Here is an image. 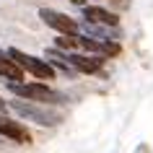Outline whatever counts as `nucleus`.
Here are the masks:
<instances>
[{"instance_id": "nucleus-1", "label": "nucleus", "mask_w": 153, "mask_h": 153, "mask_svg": "<svg viewBox=\"0 0 153 153\" xmlns=\"http://www.w3.org/2000/svg\"><path fill=\"white\" fill-rule=\"evenodd\" d=\"M8 109L16 112L21 120L34 122L39 127H57L62 122V114L57 112V109H52V106H47V104H34V101H24V99H10Z\"/></svg>"}, {"instance_id": "nucleus-2", "label": "nucleus", "mask_w": 153, "mask_h": 153, "mask_svg": "<svg viewBox=\"0 0 153 153\" xmlns=\"http://www.w3.org/2000/svg\"><path fill=\"white\" fill-rule=\"evenodd\" d=\"M8 86V91L13 94L16 99H24V101H34V104H68V96L65 94H60V91H55L52 86H47V83L42 81H34V83H5Z\"/></svg>"}, {"instance_id": "nucleus-3", "label": "nucleus", "mask_w": 153, "mask_h": 153, "mask_svg": "<svg viewBox=\"0 0 153 153\" xmlns=\"http://www.w3.org/2000/svg\"><path fill=\"white\" fill-rule=\"evenodd\" d=\"M5 55H8L24 73H31L36 81H42V83H44V81H55L57 70L47 62V60L34 57V55H26V52H21V49H16V47H8V49H5Z\"/></svg>"}, {"instance_id": "nucleus-4", "label": "nucleus", "mask_w": 153, "mask_h": 153, "mask_svg": "<svg viewBox=\"0 0 153 153\" xmlns=\"http://www.w3.org/2000/svg\"><path fill=\"white\" fill-rule=\"evenodd\" d=\"M39 18L49 29H55L57 34H62V36H78L81 29H78V21L70 18L68 13L62 10H55V8H39Z\"/></svg>"}, {"instance_id": "nucleus-5", "label": "nucleus", "mask_w": 153, "mask_h": 153, "mask_svg": "<svg viewBox=\"0 0 153 153\" xmlns=\"http://www.w3.org/2000/svg\"><path fill=\"white\" fill-rule=\"evenodd\" d=\"M68 62L75 73H83V75H94L104 68L106 57L99 55H86V52H68Z\"/></svg>"}, {"instance_id": "nucleus-6", "label": "nucleus", "mask_w": 153, "mask_h": 153, "mask_svg": "<svg viewBox=\"0 0 153 153\" xmlns=\"http://www.w3.org/2000/svg\"><path fill=\"white\" fill-rule=\"evenodd\" d=\"M81 13H83V21H88V24H101V26H112V29L120 26V16L101 8V5H83Z\"/></svg>"}, {"instance_id": "nucleus-7", "label": "nucleus", "mask_w": 153, "mask_h": 153, "mask_svg": "<svg viewBox=\"0 0 153 153\" xmlns=\"http://www.w3.org/2000/svg\"><path fill=\"white\" fill-rule=\"evenodd\" d=\"M24 75L26 73L10 60V57L5 55V49H3V52H0V78L5 83H24Z\"/></svg>"}, {"instance_id": "nucleus-8", "label": "nucleus", "mask_w": 153, "mask_h": 153, "mask_svg": "<svg viewBox=\"0 0 153 153\" xmlns=\"http://www.w3.org/2000/svg\"><path fill=\"white\" fill-rule=\"evenodd\" d=\"M55 49H60V52H75L78 49V36H62V34H57Z\"/></svg>"}, {"instance_id": "nucleus-9", "label": "nucleus", "mask_w": 153, "mask_h": 153, "mask_svg": "<svg viewBox=\"0 0 153 153\" xmlns=\"http://www.w3.org/2000/svg\"><path fill=\"white\" fill-rule=\"evenodd\" d=\"M0 114H8V104H5V99L0 96Z\"/></svg>"}, {"instance_id": "nucleus-10", "label": "nucleus", "mask_w": 153, "mask_h": 153, "mask_svg": "<svg viewBox=\"0 0 153 153\" xmlns=\"http://www.w3.org/2000/svg\"><path fill=\"white\" fill-rule=\"evenodd\" d=\"M73 5H75V8H83V5H88V3H86V0H70Z\"/></svg>"}, {"instance_id": "nucleus-11", "label": "nucleus", "mask_w": 153, "mask_h": 153, "mask_svg": "<svg viewBox=\"0 0 153 153\" xmlns=\"http://www.w3.org/2000/svg\"><path fill=\"white\" fill-rule=\"evenodd\" d=\"M0 52H3V49H0Z\"/></svg>"}]
</instances>
